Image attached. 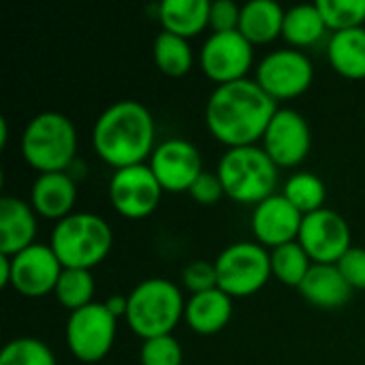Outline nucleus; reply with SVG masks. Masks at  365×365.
<instances>
[{"label":"nucleus","mask_w":365,"mask_h":365,"mask_svg":"<svg viewBox=\"0 0 365 365\" xmlns=\"http://www.w3.org/2000/svg\"><path fill=\"white\" fill-rule=\"evenodd\" d=\"M105 306H107V310L118 319L120 314H124L126 317V310H128V297H120V295H113V297H109L107 302H105Z\"/></svg>","instance_id":"obj_36"},{"label":"nucleus","mask_w":365,"mask_h":365,"mask_svg":"<svg viewBox=\"0 0 365 365\" xmlns=\"http://www.w3.org/2000/svg\"><path fill=\"white\" fill-rule=\"evenodd\" d=\"M156 126L145 105L120 101L107 107L92 130L96 154L115 169L143 165L152 154Z\"/></svg>","instance_id":"obj_2"},{"label":"nucleus","mask_w":365,"mask_h":365,"mask_svg":"<svg viewBox=\"0 0 365 365\" xmlns=\"http://www.w3.org/2000/svg\"><path fill=\"white\" fill-rule=\"evenodd\" d=\"M218 289L229 297H248L265 287L272 276V255L255 242L229 246L216 259Z\"/></svg>","instance_id":"obj_7"},{"label":"nucleus","mask_w":365,"mask_h":365,"mask_svg":"<svg viewBox=\"0 0 365 365\" xmlns=\"http://www.w3.org/2000/svg\"><path fill=\"white\" fill-rule=\"evenodd\" d=\"M314 77L312 62L306 53L278 49L265 56L257 68V83L276 101L304 94Z\"/></svg>","instance_id":"obj_10"},{"label":"nucleus","mask_w":365,"mask_h":365,"mask_svg":"<svg viewBox=\"0 0 365 365\" xmlns=\"http://www.w3.org/2000/svg\"><path fill=\"white\" fill-rule=\"evenodd\" d=\"M188 192H190V197H192L197 203H201V205H214V203L220 201L225 188H222V182H220L218 173H207V171H203V173L195 180V184L190 186Z\"/></svg>","instance_id":"obj_35"},{"label":"nucleus","mask_w":365,"mask_h":365,"mask_svg":"<svg viewBox=\"0 0 365 365\" xmlns=\"http://www.w3.org/2000/svg\"><path fill=\"white\" fill-rule=\"evenodd\" d=\"M310 143L312 139L308 122L295 109H278L263 135V150L276 163V167L299 165L308 156Z\"/></svg>","instance_id":"obj_14"},{"label":"nucleus","mask_w":365,"mask_h":365,"mask_svg":"<svg viewBox=\"0 0 365 365\" xmlns=\"http://www.w3.org/2000/svg\"><path fill=\"white\" fill-rule=\"evenodd\" d=\"M186 312L182 291L163 278L141 282L128 295L126 323L143 340L171 336L178 321Z\"/></svg>","instance_id":"obj_3"},{"label":"nucleus","mask_w":365,"mask_h":365,"mask_svg":"<svg viewBox=\"0 0 365 365\" xmlns=\"http://www.w3.org/2000/svg\"><path fill=\"white\" fill-rule=\"evenodd\" d=\"M32 207L45 216V218H56L62 220L71 216L68 212L75 205L77 199V186L75 180L60 171V173H41L36 182L32 184Z\"/></svg>","instance_id":"obj_19"},{"label":"nucleus","mask_w":365,"mask_h":365,"mask_svg":"<svg viewBox=\"0 0 365 365\" xmlns=\"http://www.w3.org/2000/svg\"><path fill=\"white\" fill-rule=\"evenodd\" d=\"M36 237V218L28 203L15 197L0 199V255L15 257Z\"/></svg>","instance_id":"obj_17"},{"label":"nucleus","mask_w":365,"mask_h":365,"mask_svg":"<svg viewBox=\"0 0 365 365\" xmlns=\"http://www.w3.org/2000/svg\"><path fill=\"white\" fill-rule=\"evenodd\" d=\"M113 233L96 214H71L51 233V250L64 269H90L111 250Z\"/></svg>","instance_id":"obj_5"},{"label":"nucleus","mask_w":365,"mask_h":365,"mask_svg":"<svg viewBox=\"0 0 365 365\" xmlns=\"http://www.w3.org/2000/svg\"><path fill=\"white\" fill-rule=\"evenodd\" d=\"M284 11L274 0H252L242 6L240 32L255 45H263L282 34Z\"/></svg>","instance_id":"obj_22"},{"label":"nucleus","mask_w":365,"mask_h":365,"mask_svg":"<svg viewBox=\"0 0 365 365\" xmlns=\"http://www.w3.org/2000/svg\"><path fill=\"white\" fill-rule=\"evenodd\" d=\"M242 9L233 0H216L210 6V26L214 32H233L240 28Z\"/></svg>","instance_id":"obj_33"},{"label":"nucleus","mask_w":365,"mask_h":365,"mask_svg":"<svg viewBox=\"0 0 365 365\" xmlns=\"http://www.w3.org/2000/svg\"><path fill=\"white\" fill-rule=\"evenodd\" d=\"M317 9L325 26L336 32L361 28L365 21V0H319Z\"/></svg>","instance_id":"obj_29"},{"label":"nucleus","mask_w":365,"mask_h":365,"mask_svg":"<svg viewBox=\"0 0 365 365\" xmlns=\"http://www.w3.org/2000/svg\"><path fill=\"white\" fill-rule=\"evenodd\" d=\"M0 365H56V357L45 342L34 338H17L2 349Z\"/></svg>","instance_id":"obj_30"},{"label":"nucleus","mask_w":365,"mask_h":365,"mask_svg":"<svg viewBox=\"0 0 365 365\" xmlns=\"http://www.w3.org/2000/svg\"><path fill=\"white\" fill-rule=\"evenodd\" d=\"M297 240L306 255L321 265H338L351 250V229L346 220L327 207L304 216Z\"/></svg>","instance_id":"obj_9"},{"label":"nucleus","mask_w":365,"mask_h":365,"mask_svg":"<svg viewBox=\"0 0 365 365\" xmlns=\"http://www.w3.org/2000/svg\"><path fill=\"white\" fill-rule=\"evenodd\" d=\"M184 284L186 289L197 295V293H205V291H212V289H218V274H216V265L214 263H207V261H195L190 263L184 274Z\"/></svg>","instance_id":"obj_32"},{"label":"nucleus","mask_w":365,"mask_h":365,"mask_svg":"<svg viewBox=\"0 0 365 365\" xmlns=\"http://www.w3.org/2000/svg\"><path fill=\"white\" fill-rule=\"evenodd\" d=\"M64 267L51 246L32 244L11 257V287L26 297H43L56 291Z\"/></svg>","instance_id":"obj_13"},{"label":"nucleus","mask_w":365,"mask_h":365,"mask_svg":"<svg viewBox=\"0 0 365 365\" xmlns=\"http://www.w3.org/2000/svg\"><path fill=\"white\" fill-rule=\"evenodd\" d=\"M276 113V101L257 81L240 79L218 86L212 92L205 107V122L220 143L246 148L263 139Z\"/></svg>","instance_id":"obj_1"},{"label":"nucleus","mask_w":365,"mask_h":365,"mask_svg":"<svg viewBox=\"0 0 365 365\" xmlns=\"http://www.w3.org/2000/svg\"><path fill=\"white\" fill-rule=\"evenodd\" d=\"M158 184L169 192L190 190L195 180L203 173L199 150L186 139H169L160 143L150 163Z\"/></svg>","instance_id":"obj_15"},{"label":"nucleus","mask_w":365,"mask_h":365,"mask_svg":"<svg viewBox=\"0 0 365 365\" xmlns=\"http://www.w3.org/2000/svg\"><path fill=\"white\" fill-rule=\"evenodd\" d=\"M304 216L323 210L325 203V184L321 182V178H317L314 173H295L282 192Z\"/></svg>","instance_id":"obj_28"},{"label":"nucleus","mask_w":365,"mask_h":365,"mask_svg":"<svg viewBox=\"0 0 365 365\" xmlns=\"http://www.w3.org/2000/svg\"><path fill=\"white\" fill-rule=\"evenodd\" d=\"M218 178L225 195L240 203L257 205L272 197L278 184L276 163L257 145L231 148L218 165Z\"/></svg>","instance_id":"obj_6"},{"label":"nucleus","mask_w":365,"mask_h":365,"mask_svg":"<svg viewBox=\"0 0 365 365\" xmlns=\"http://www.w3.org/2000/svg\"><path fill=\"white\" fill-rule=\"evenodd\" d=\"M327 56L336 73L349 79L365 77V28L334 32L327 45Z\"/></svg>","instance_id":"obj_23"},{"label":"nucleus","mask_w":365,"mask_h":365,"mask_svg":"<svg viewBox=\"0 0 365 365\" xmlns=\"http://www.w3.org/2000/svg\"><path fill=\"white\" fill-rule=\"evenodd\" d=\"M53 293L66 310H81L92 304L94 278L88 269H64Z\"/></svg>","instance_id":"obj_27"},{"label":"nucleus","mask_w":365,"mask_h":365,"mask_svg":"<svg viewBox=\"0 0 365 365\" xmlns=\"http://www.w3.org/2000/svg\"><path fill=\"white\" fill-rule=\"evenodd\" d=\"M6 137H9V128H6V120L0 118V148L6 145Z\"/></svg>","instance_id":"obj_38"},{"label":"nucleus","mask_w":365,"mask_h":365,"mask_svg":"<svg viewBox=\"0 0 365 365\" xmlns=\"http://www.w3.org/2000/svg\"><path fill=\"white\" fill-rule=\"evenodd\" d=\"M325 21L317 9V4H297L284 13L282 36L297 47H306L317 43L325 34Z\"/></svg>","instance_id":"obj_24"},{"label":"nucleus","mask_w":365,"mask_h":365,"mask_svg":"<svg viewBox=\"0 0 365 365\" xmlns=\"http://www.w3.org/2000/svg\"><path fill=\"white\" fill-rule=\"evenodd\" d=\"M302 220L304 214L284 195H272L255 207L252 231L261 244L280 248L299 237Z\"/></svg>","instance_id":"obj_16"},{"label":"nucleus","mask_w":365,"mask_h":365,"mask_svg":"<svg viewBox=\"0 0 365 365\" xmlns=\"http://www.w3.org/2000/svg\"><path fill=\"white\" fill-rule=\"evenodd\" d=\"M160 192L163 186L148 165L118 169L109 184L111 203L126 218L150 216L160 201Z\"/></svg>","instance_id":"obj_12"},{"label":"nucleus","mask_w":365,"mask_h":365,"mask_svg":"<svg viewBox=\"0 0 365 365\" xmlns=\"http://www.w3.org/2000/svg\"><path fill=\"white\" fill-rule=\"evenodd\" d=\"M141 365H182V346L173 336L145 340L141 346Z\"/></svg>","instance_id":"obj_31"},{"label":"nucleus","mask_w":365,"mask_h":365,"mask_svg":"<svg viewBox=\"0 0 365 365\" xmlns=\"http://www.w3.org/2000/svg\"><path fill=\"white\" fill-rule=\"evenodd\" d=\"M11 284V257L0 255V287Z\"/></svg>","instance_id":"obj_37"},{"label":"nucleus","mask_w":365,"mask_h":365,"mask_svg":"<svg viewBox=\"0 0 365 365\" xmlns=\"http://www.w3.org/2000/svg\"><path fill=\"white\" fill-rule=\"evenodd\" d=\"M115 338V317L105 304H90L71 312L66 323V342L71 353L83 364L101 361Z\"/></svg>","instance_id":"obj_8"},{"label":"nucleus","mask_w":365,"mask_h":365,"mask_svg":"<svg viewBox=\"0 0 365 365\" xmlns=\"http://www.w3.org/2000/svg\"><path fill=\"white\" fill-rule=\"evenodd\" d=\"M154 60L158 68L169 77L186 75L192 66V49L188 38L163 30L154 41Z\"/></svg>","instance_id":"obj_25"},{"label":"nucleus","mask_w":365,"mask_h":365,"mask_svg":"<svg viewBox=\"0 0 365 365\" xmlns=\"http://www.w3.org/2000/svg\"><path fill=\"white\" fill-rule=\"evenodd\" d=\"M302 297L308 299L312 306L323 310L342 308L351 299V284L340 274L338 265H321L314 263L306 274L304 282L297 287Z\"/></svg>","instance_id":"obj_18"},{"label":"nucleus","mask_w":365,"mask_h":365,"mask_svg":"<svg viewBox=\"0 0 365 365\" xmlns=\"http://www.w3.org/2000/svg\"><path fill=\"white\" fill-rule=\"evenodd\" d=\"M184 314H186L190 329L203 336H212L227 327L233 314V304L225 291L212 289V291L192 295L186 304Z\"/></svg>","instance_id":"obj_20"},{"label":"nucleus","mask_w":365,"mask_h":365,"mask_svg":"<svg viewBox=\"0 0 365 365\" xmlns=\"http://www.w3.org/2000/svg\"><path fill=\"white\" fill-rule=\"evenodd\" d=\"M338 269L344 276V280L351 284V289L365 291V250L353 248L338 261Z\"/></svg>","instance_id":"obj_34"},{"label":"nucleus","mask_w":365,"mask_h":365,"mask_svg":"<svg viewBox=\"0 0 365 365\" xmlns=\"http://www.w3.org/2000/svg\"><path fill=\"white\" fill-rule=\"evenodd\" d=\"M310 267V257L299 242L284 244L272 252V274L289 287H299Z\"/></svg>","instance_id":"obj_26"},{"label":"nucleus","mask_w":365,"mask_h":365,"mask_svg":"<svg viewBox=\"0 0 365 365\" xmlns=\"http://www.w3.org/2000/svg\"><path fill=\"white\" fill-rule=\"evenodd\" d=\"M252 66V43L240 32H214L201 49V68L220 86L246 79Z\"/></svg>","instance_id":"obj_11"},{"label":"nucleus","mask_w":365,"mask_h":365,"mask_svg":"<svg viewBox=\"0 0 365 365\" xmlns=\"http://www.w3.org/2000/svg\"><path fill=\"white\" fill-rule=\"evenodd\" d=\"M77 133L73 122L56 111L32 118L21 137V154L41 173H60L75 163Z\"/></svg>","instance_id":"obj_4"},{"label":"nucleus","mask_w":365,"mask_h":365,"mask_svg":"<svg viewBox=\"0 0 365 365\" xmlns=\"http://www.w3.org/2000/svg\"><path fill=\"white\" fill-rule=\"evenodd\" d=\"M210 0H163L158 6V17L165 32L190 38L210 26Z\"/></svg>","instance_id":"obj_21"}]
</instances>
